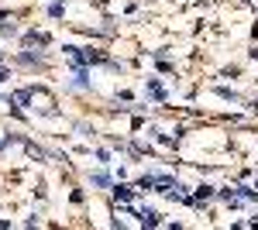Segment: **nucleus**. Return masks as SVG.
Returning <instances> with one entry per match:
<instances>
[{
    "instance_id": "39448f33",
    "label": "nucleus",
    "mask_w": 258,
    "mask_h": 230,
    "mask_svg": "<svg viewBox=\"0 0 258 230\" xmlns=\"http://www.w3.org/2000/svg\"><path fill=\"white\" fill-rule=\"evenodd\" d=\"M93 186H100V189H107V186H110V175L97 172V175H93Z\"/></svg>"
},
{
    "instance_id": "7ed1b4c3",
    "label": "nucleus",
    "mask_w": 258,
    "mask_h": 230,
    "mask_svg": "<svg viewBox=\"0 0 258 230\" xmlns=\"http://www.w3.org/2000/svg\"><path fill=\"white\" fill-rule=\"evenodd\" d=\"M24 41H28V45H38V48H41V45H48V38H45V35H38V31H31Z\"/></svg>"
},
{
    "instance_id": "20e7f679",
    "label": "nucleus",
    "mask_w": 258,
    "mask_h": 230,
    "mask_svg": "<svg viewBox=\"0 0 258 230\" xmlns=\"http://www.w3.org/2000/svg\"><path fill=\"white\" fill-rule=\"evenodd\" d=\"M114 199L127 203V199H131V189H127V186H117V189H114Z\"/></svg>"
},
{
    "instance_id": "f03ea898",
    "label": "nucleus",
    "mask_w": 258,
    "mask_h": 230,
    "mask_svg": "<svg viewBox=\"0 0 258 230\" xmlns=\"http://www.w3.org/2000/svg\"><path fill=\"white\" fill-rule=\"evenodd\" d=\"M210 196H214V189H210V186H200L197 196H193V203H203V199H210Z\"/></svg>"
},
{
    "instance_id": "f257e3e1",
    "label": "nucleus",
    "mask_w": 258,
    "mask_h": 230,
    "mask_svg": "<svg viewBox=\"0 0 258 230\" xmlns=\"http://www.w3.org/2000/svg\"><path fill=\"white\" fill-rule=\"evenodd\" d=\"M138 216H141V223H152V227L159 223V213H155V210H141Z\"/></svg>"
},
{
    "instance_id": "423d86ee",
    "label": "nucleus",
    "mask_w": 258,
    "mask_h": 230,
    "mask_svg": "<svg viewBox=\"0 0 258 230\" xmlns=\"http://www.w3.org/2000/svg\"><path fill=\"white\" fill-rule=\"evenodd\" d=\"M148 93L155 96V100H162V96H165V93H162V86H159V83H148Z\"/></svg>"
}]
</instances>
